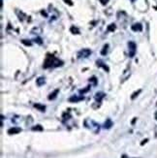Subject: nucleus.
<instances>
[{"mask_svg":"<svg viewBox=\"0 0 157 158\" xmlns=\"http://www.w3.org/2000/svg\"><path fill=\"white\" fill-rule=\"evenodd\" d=\"M132 30L133 31H142V29H143V26H142L141 24H135L132 25Z\"/></svg>","mask_w":157,"mask_h":158,"instance_id":"423d86ee","label":"nucleus"},{"mask_svg":"<svg viewBox=\"0 0 157 158\" xmlns=\"http://www.w3.org/2000/svg\"><path fill=\"white\" fill-rule=\"evenodd\" d=\"M63 64V62L61 60H59L58 58H56L54 55L52 54H47L46 60L44 62V68H50V67H59Z\"/></svg>","mask_w":157,"mask_h":158,"instance_id":"f257e3e1","label":"nucleus"},{"mask_svg":"<svg viewBox=\"0 0 157 158\" xmlns=\"http://www.w3.org/2000/svg\"><path fill=\"white\" fill-rule=\"evenodd\" d=\"M122 158H128V157H127V156H125V155H123Z\"/></svg>","mask_w":157,"mask_h":158,"instance_id":"412c9836","label":"nucleus"},{"mask_svg":"<svg viewBox=\"0 0 157 158\" xmlns=\"http://www.w3.org/2000/svg\"><path fill=\"white\" fill-rule=\"evenodd\" d=\"M89 81H92V83H94V85H96V83H97V81H96V78H95V77H92L91 79H89Z\"/></svg>","mask_w":157,"mask_h":158,"instance_id":"a211bd4d","label":"nucleus"},{"mask_svg":"<svg viewBox=\"0 0 157 158\" xmlns=\"http://www.w3.org/2000/svg\"><path fill=\"white\" fill-rule=\"evenodd\" d=\"M112 125H113V122L111 121L110 119H107V122H105V124H104V128H110Z\"/></svg>","mask_w":157,"mask_h":158,"instance_id":"f8f14e48","label":"nucleus"},{"mask_svg":"<svg viewBox=\"0 0 157 158\" xmlns=\"http://www.w3.org/2000/svg\"><path fill=\"white\" fill-rule=\"evenodd\" d=\"M85 126H87V128L91 129L93 132H94V133H98V132H99L100 125L98 123H96L95 121L91 120V119H87V120L85 121Z\"/></svg>","mask_w":157,"mask_h":158,"instance_id":"f03ea898","label":"nucleus"},{"mask_svg":"<svg viewBox=\"0 0 157 158\" xmlns=\"http://www.w3.org/2000/svg\"><path fill=\"white\" fill-rule=\"evenodd\" d=\"M128 48H129V56L133 57L134 55H135L136 50H137V46L135 44V42H133V41H129Z\"/></svg>","mask_w":157,"mask_h":158,"instance_id":"7ed1b4c3","label":"nucleus"},{"mask_svg":"<svg viewBox=\"0 0 157 158\" xmlns=\"http://www.w3.org/2000/svg\"><path fill=\"white\" fill-rule=\"evenodd\" d=\"M105 97V94H104L103 92H98L95 94V99L97 100L98 102H101V100Z\"/></svg>","mask_w":157,"mask_h":158,"instance_id":"0eeeda50","label":"nucleus"},{"mask_svg":"<svg viewBox=\"0 0 157 158\" xmlns=\"http://www.w3.org/2000/svg\"><path fill=\"white\" fill-rule=\"evenodd\" d=\"M100 1H101V3H102L103 5H106V4L108 3L109 0H100Z\"/></svg>","mask_w":157,"mask_h":158,"instance_id":"aec40b11","label":"nucleus"},{"mask_svg":"<svg viewBox=\"0 0 157 158\" xmlns=\"http://www.w3.org/2000/svg\"><path fill=\"white\" fill-rule=\"evenodd\" d=\"M22 42V44H24V45H26V46H31V42H27V40H22L21 41Z\"/></svg>","mask_w":157,"mask_h":158,"instance_id":"f3484780","label":"nucleus"},{"mask_svg":"<svg viewBox=\"0 0 157 158\" xmlns=\"http://www.w3.org/2000/svg\"><path fill=\"white\" fill-rule=\"evenodd\" d=\"M115 24H112L109 25V27H108V31H113V30H115Z\"/></svg>","mask_w":157,"mask_h":158,"instance_id":"dca6fc26","label":"nucleus"},{"mask_svg":"<svg viewBox=\"0 0 157 158\" xmlns=\"http://www.w3.org/2000/svg\"><path fill=\"white\" fill-rule=\"evenodd\" d=\"M131 1H132V2H134V1H136V0H131Z\"/></svg>","mask_w":157,"mask_h":158,"instance_id":"4be33fe9","label":"nucleus"},{"mask_svg":"<svg viewBox=\"0 0 157 158\" xmlns=\"http://www.w3.org/2000/svg\"><path fill=\"white\" fill-rule=\"evenodd\" d=\"M21 128H16V127H14V128L9 129L8 133L9 134H17V133H19V132H21Z\"/></svg>","mask_w":157,"mask_h":158,"instance_id":"6e6552de","label":"nucleus"},{"mask_svg":"<svg viewBox=\"0 0 157 158\" xmlns=\"http://www.w3.org/2000/svg\"><path fill=\"white\" fill-rule=\"evenodd\" d=\"M108 48H109V45H105V46H104L102 52H101V54H102V55L107 54V52H108Z\"/></svg>","mask_w":157,"mask_h":158,"instance_id":"ddd939ff","label":"nucleus"},{"mask_svg":"<svg viewBox=\"0 0 157 158\" xmlns=\"http://www.w3.org/2000/svg\"><path fill=\"white\" fill-rule=\"evenodd\" d=\"M32 129H33V130H43V128L40 125H37L36 127H33Z\"/></svg>","mask_w":157,"mask_h":158,"instance_id":"6ab92c4d","label":"nucleus"},{"mask_svg":"<svg viewBox=\"0 0 157 158\" xmlns=\"http://www.w3.org/2000/svg\"><path fill=\"white\" fill-rule=\"evenodd\" d=\"M59 92V90L58 89H56V90H54V93H50V95L49 96V99L50 100V99H54L55 97H56V94Z\"/></svg>","mask_w":157,"mask_h":158,"instance_id":"4468645a","label":"nucleus"},{"mask_svg":"<svg viewBox=\"0 0 157 158\" xmlns=\"http://www.w3.org/2000/svg\"><path fill=\"white\" fill-rule=\"evenodd\" d=\"M71 32L73 33V34H78L80 33V31H78V29L77 28V27H75V26H72L71 27Z\"/></svg>","mask_w":157,"mask_h":158,"instance_id":"2eb2a0df","label":"nucleus"},{"mask_svg":"<svg viewBox=\"0 0 157 158\" xmlns=\"http://www.w3.org/2000/svg\"><path fill=\"white\" fill-rule=\"evenodd\" d=\"M96 63H97V66H98V67H102L105 71H107V72H109V70H110V69H109V67L105 64V63L103 62V61L97 60V62H96Z\"/></svg>","mask_w":157,"mask_h":158,"instance_id":"39448f33","label":"nucleus"},{"mask_svg":"<svg viewBox=\"0 0 157 158\" xmlns=\"http://www.w3.org/2000/svg\"><path fill=\"white\" fill-rule=\"evenodd\" d=\"M83 96H81V97H78V96H73V97L70 98V101L71 102H78L80 100H83Z\"/></svg>","mask_w":157,"mask_h":158,"instance_id":"9d476101","label":"nucleus"},{"mask_svg":"<svg viewBox=\"0 0 157 158\" xmlns=\"http://www.w3.org/2000/svg\"><path fill=\"white\" fill-rule=\"evenodd\" d=\"M34 107H35V108H37L38 110H39V111H41V112H45V110H46V107L40 105V104H35Z\"/></svg>","mask_w":157,"mask_h":158,"instance_id":"9b49d317","label":"nucleus"},{"mask_svg":"<svg viewBox=\"0 0 157 158\" xmlns=\"http://www.w3.org/2000/svg\"><path fill=\"white\" fill-rule=\"evenodd\" d=\"M91 54V50L89 49H83L78 52V58H87Z\"/></svg>","mask_w":157,"mask_h":158,"instance_id":"20e7f679","label":"nucleus"},{"mask_svg":"<svg viewBox=\"0 0 157 158\" xmlns=\"http://www.w3.org/2000/svg\"><path fill=\"white\" fill-rule=\"evenodd\" d=\"M45 78L44 77H40L38 80L36 81V83H37V85L38 86H41V85H43L45 83Z\"/></svg>","mask_w":157,"mask_h":158,"instance_id":"1a4fd4ad","label":"nucleus"}]
</instances>
